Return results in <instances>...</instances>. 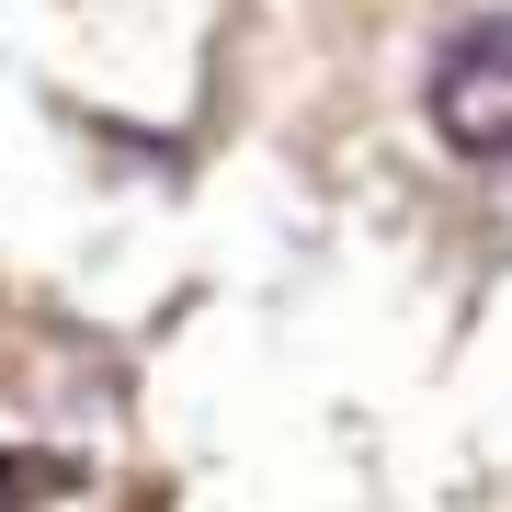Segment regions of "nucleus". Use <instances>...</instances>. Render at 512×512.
Masks as SVG:
<instances>
[{"label":"nucleus","instance_id":"f257e3e1","mask_svg":"<svg viewBox=\"0 0 512 512\" xmlns=\"http://www.w3.org/2000/svg\"><path fill=\"white\" fill-rule=\"evenodd\" d=\"M421 114L456 160H512V12H478L444 35L433 80H421Z\"/></svg>","mask_w":512,"mask_h":512},{"label":"nucleus","instance_id":"f03ea898","mask_svg":"<svg viewBox=\"0 0 512 512\" xmlns=\"http://www.w3.org/2000/svg\"><path fill=\"white\" fill-rule=\"evenodd\" d=\"M69 490H80V467H69V456H46V444H12V456H0V501H12V512L69 501Z\"/></svg>","mask_w":512,"mask_h":512}]
</instances>
